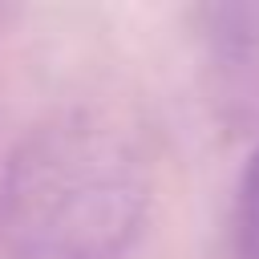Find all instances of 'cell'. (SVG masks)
<instances>
[{
    "instance_id": "1",
    "label": "cell",
    "mask_w": 259,
    "mask_h": 259,
    "mask_svg": "<svg viewBox=\"0 0 259 259\" xmlns=\"http://www.w3.org/2000/svg\"><path fill=\"white\" fill-rule=\"evenodd\" d=\"M150 190V154L121 117L57 113L0 166V259H125Z\"/></svg>"
},
{
    "instance_id": "2",
    "label": "cell",
    "mask_w": 259,
    "mask_h": 259,
    "mask_svg": "<svg viewBox=\"0 0 259 259\" xmlns=\"http://www.w3.org/2000/svg\"><path fill=\"white\" fill-rule=\"evenodd\" d=\"M231 251L235 259H259V146L239 174L235 214H231Z\"/></svg>"
}]
</instances>
